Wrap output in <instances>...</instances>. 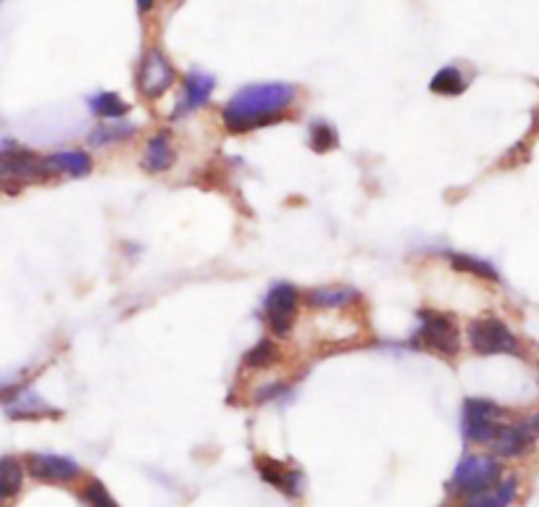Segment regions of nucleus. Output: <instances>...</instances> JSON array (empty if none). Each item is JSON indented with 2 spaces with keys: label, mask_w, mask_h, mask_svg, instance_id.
Masks as SVG:
<instances>
[{
  "label": "nucleus",
  "mask_w": 539,
  "mask_h": 507,
  "mask_svg": "<svg viewBox=\"0 0 539 507\" xmlns=\"http://www.w3.org/2000/svg\"><path fill=\"white\" fill-rule=\"evenodd\" d=\"M43 416H56V410L50 408L43 397L35 395V392H27V389H22V392L11 400V405H8V418H19V421H22V418Z\"/></svg>",
  "instance_id": "18"
},
{
  "label": "nucleus",
  "mask_w": 539,
  "mask_h": 507,
  "mask_svg": "<svg viewBox=\"0 0 539 507\" xmlns=\"http://www.w3.org/2000/svg\"><path fill=\"white\" fill-rule=\"evenodd\" d=\"M87 106H90V111H93L98 119L106 121H119L129 113V106L116 92H98V95L87 100Z\"/></svg>",
  "instance_id": "20"
},
{
  "label": "nucleus",
  "mask_w": 539,
  "mask_h": 507,
  "mask_svg": "<svg viewBox=\"0 0 539 507\" xmlns=\"http://www.w3.org/2000/svg\"><path fill=\"white\" fill-rule=\"evenodd\" d=\"M50 177H69V179H82L93 171V158L85 150H61L45 158Z\"/></svg>",
  "instance_id": "14"
},
{
  "label": "nucleus",
  "mask_w": 539,
  "mask_h": 507,
  "mask_svg": "<svg viewBox=\"0 0 539 507\" xmlns=\"http://www.w3.org/2000/svg\"><path fill=\"white\" fill-rule=\"evenodd\" d=\"M287 395V384H269L256 392V402H266V400H277V397Z\"/></svg>",
  "instance_id": "26"
},
{
  "label": "nucleus",
  "mask_w": 539,
  "mask_h": 507,
  "mask_svg": "<svg viewBox=\"0 0 539 507\" xmlns=\"http://www.w3.org/2000/svg\"><path fill=\"white\" fill-rule=\"evenodd\" d=\"M539 442V410L518 421L503 423L497 437L492 439V455L495 458H521Z\"/></svg>",
  "instance_id": "8"
},
{
  "label": "nucleus",
  "mask_w": 539,
  "mask_h": 507,
  "mask_svg": "<svg viewBox=\"0 0 539 507\" xmlns=\"http://www.w3.org/2000/svg\"><path fill=\"white\" fill-rule=\"evenodd\" d=\"M27 473L40 484H74L82 476V465L66 455L32 452L27 458Z\"/></svg>",
  "instance_id": "9"
},
{
  "label": "nucleus",
  "mask_w": 539,
  "mask_h": 507,
  "mask_svg": "<svg viewBox=\"0 0 539 507\" xmlns=\"http://www.w3.org/2000/svg\"><path fill=\"white\" fill-rule=\"evenodd\" d=\"M79 500H82V505L85 507H119V502L111 497L106 484L98 479L85 481V486L79 489Z\"/></svg>",
  "instance_id": "24"
},
{
  "label": "nucleus",
  "mask_w": 539,
  "mask_h": 507,
  "mask_svg": "<svg viewBox=\"0 0 539 507\" xmlns=\"http://www.w3.org/2000/svg\"><path fill=\"white\" fill-rule=\"evenodd\" d=\"M213 90H216V79L211 74H206V71H190L185 77V87H182V95L177 100V108H174V119L206 106Z\"/></svg>",
  "instance_id": "12"
},
{
  "label": "nucleus",
  "mask_w": 539,
  "mask_h": 507,
  "mask_svg": "<svg viewBox=\"0 0 539 507\" xmlns=\"http://www.w3.org/2000/svg\"><path fill=\"white\" fill-rule=\"evenodd\" d=\"M505 423V410L492 400L484 397H469L463 400L461 413V431L463 439L469 444H487L497 437V431Z\"/></svg>",
  "instance_id": "6"
},
{
  "label": "nucleus",
  "mask_w": 539,
  "mask_h": 507,
  "mask_svg": "<svg viewBox=\"0 0 539 507\" xmlns=\"http://www.w3.org/2000/svg\"><path fill=\"white\" fill-rule=\"evenodd\" d=\"M311 148L316 153H329V150L337 148V129L327 121H316L311 127Z\"/></svg>",
  "instance_id": "25"
},
{
  "label": "nucleus",
  "mask_w": 539,
  "mask_h": 507,
  "mask_svg": "<svg viewBox=\"0 0 539 507\" xmlns=\"http://www.w3.org/2000/svg\"><path fill=\"white\" fill-rule=\"evenodd\" d=\"M361 300V292L348 284H334V287H316L308 289L305 295V305L316 310H337L348 308V305L358 303Z\"/></svg>",
  "instance_id": "15"
},
{
  "label": "nucleus",
  "mask_w": 539,
  "mask_h": 507,
  "mask_svg": "<svg viewBox=\"0 0 539 507\" xmlns=\"http://www.w3.org/2000/svg\"><path fill=\"white\" fill-rule=\"evenodd\" d=\"M500 479H503V465L495 455H466L455 465L447 489L453 494H463V497H474L479 492H487Z\"/></svg>",
  "instance_id": "5"
},
{
  "label": "nucleus",
  "mask_w": 539,
  "mask_h": 507,
  "mask_svg": "<svg viewBox=\"0 0 539 507\" xmlns=\"http://www.w3.org/2000/svg\"><path fill=\"white\" fill-rule=\"evenodd\" d=\"M50 179L53 177H50L43 155L11 145V142L0 148V190L14 192L27 184H43Z\"/></svg>",
  "instance_id": "3"
},
{
  "label": "nucleus",
  "mask_w": 539,
  "mask_h": 507,
  "mask_svg": "<svg viewBox=\"0 0 539 507\" xmlns=\"http://www.w3.org/2000/svg\"><path fill=\"white\" fill-rule=\"evenodd\" d=\"M411 345L426 353L453 358L461 350V329L450 313L434 308H421L416 313V329H413Z\"/></svg>",
  "instance_id": "2"
},
{
  "label": "nucleus",
  "mask_w": 539,
  "mask_h": 507,
  "mask_svg": "<svg viewBox=\"0 0 539 507\" xmlns=\"http://www.w3.org/2000/svg\"><path fill=\"white\" fill-rule=\"evenodd\" d=\"M174 66L161 50H148L140 61V74H137V87L148 100H158L174 85Z\"/></svg>",
  "instance_id": "10"
},
{
  "label": "nucleus",
  "mask_w": 539,
  "mask_h": 507,
  "mask_svg": "<svg viewBox=\"0 0 539 507\" xmlns=\"http://www.w3.org/2000/svg\"><path fill=\"white\" fill-rule=\"evenodd\" d=\"M450 266L461 274H471L479 276L484 282H500V274L492 263L482 261V258H474V255H463V253H450Z\"/></svg>",
  "instance_id": "22"
},
{
  "label": "nucleus",
  "mask_w": 539,
  "mask_h": 507,
  "mask_svg": "<svg viewBox=\"0 0 539 507\" xmlns=\"http://www.w3.org/2000/svg\"><path fill=\"white\" fill-rule=\"evenodd\" d=\"M24 484V465L16 458L6 455L0 458V505H6L8 500H14L16 494L22 492Z\"/></svg>",
  "instance_id": "19"
},
{
  "label": "nucleus",
  "mask_w": 539,
  "mask_h": 507,
  "mask_svg": "<svg viewBox=\"0 0 539 507\" xmlns=\"http://www.w3.org/2000/svg\"><path fill=\"white\" fill-rule=\"evenodd\" d=\"M300 313V292L287 282H279L269 289V295L263 300V318L266 326L277 339L290 337L292 326L298 321Z\"/></svg>",
  "instance_id": "7"
},
{
  "label": "nucleus",
  "mask_w": 539,
  "mask_h": 507,
  "mask_svg": "<svg viewBox=\"0 0 539 507\" xmlns=\"http://www.w3.org/2000/svg\"><path fill=\"white\" fill-rule=\"evenodd\" d=\"M153 3H156V0H137V11H140V14H148L150 8H153Z\"/></svg>",
  "instance_id": "27"
},
{
  "label": "nucleus",
  "mask_w": 539,
  "mask_h": 507,
  "mask_svg": "<svg viewBox=\"0 0 539 507\" xmlns=\"http://www.w3.org/2000/svg\"><path fill=\"white\" fill-rule=\"evenodd\" d=\"M466 77H463L461 69H455V66H445V69H440L437 74L432 77V82H429V90L434 92V95H445V98H455V95H461L463 90H466Z\"/></svg>",
  "instance_id": "21"
},
{
  "label": "nucleus",
  "mask_w": 539,
  "mask_h": 507,
  "mask_svg": "<svg viewBox=\"0 0 539 507\" xmlns=\"http://www.w3.org/2000/svg\"><path fill=\"white\" fill-rule=\"evenodd\" d=\"M137 134L135 124H129V121H100L98 127L90 132L87 142H90V148H108V145H119V142L132 140Z\"/></svg>",
  "instance_id": "17"
},
{
  "label": "nucleus",
  "mask_w": 539,
  "mask_h": 507,
  "mask_svg": "<svg viewBox=\"0 0 539 507\" xmlns=\"http://www.w3.org/2000/svg\"><path fill=\"white\" fill-rule=\"evenodd\" d=\"M518 494V479L516 476H508V479H500L495 486H490L487 492H479L474 497H469V502L463 507H511L513 500Z\"/></svg>",
  "instance_id": "16"
},
{
  "label": "nucleus",
  "mask_w": 539,
  "mask_h": 507,
  "mask_svg": "<svg viewBox=\"0 0 539 507\" xmlns=\"http://www.w3.org/2000/svg\"><path fill=\"white\" fill-rule=\"evenodd\" d=\"M295 98H298V87L287 82L248 85L227 100L221 119L232 134L253 132L282 119V113L292 106Z\"/></svg>",
  "instance_id": "1"
},
{
  "label": "nucleus",
  "mask_w": 539,
  "mask_h": 507,
  "mask_svg": "<svg viewBox=\"0 0 539 507\" xmlns=\"http://www.w3.org/2000/svg\"><path fill=\"white\" fill-rule=\"evenodd\" d=\"M177 161V150H174V142H171L169 132H156L145 142V155H142V169L148 174H164L174 166Z\"/></svg>",
  "instance_id": "13"
},
{
  "label": "nucleus",
  "mask_w": 539,
  "mask_h": 507,
  "mask_svg": "<svg viewBox=\"0 0 539 507\" xmlns=\"http://www.w3.org/2000/svg\"><path fill=\"white\" fill-rule=\"evenodd\" d=\"M466 337H469V345L476 355H513V358H521L524 355V347L518 342V337L511 331V326L500 321L497 316H484L474 318L466 329Z\"/></svg>",
  "instance_id": "4"
},
{
  "label": "nucleus",
  "mask_w": 539,
  "mask_h": 507,
  "mask_svg": "<svg viewBox=\"0 0 539 507\" xmlns=\"http://www.w3.org/2000/svg\"><path fill=\"white\" fill-rule=\"evenodd\" d=\"M279 360V347L274 339H261V342H256V345L250 347L248 355H245V366L248 368H256V371H263V368L274 366Z\"/></svg>",
  "instance_id": "23"
},
{
  "label": "nucleus",
  "mask_w": 539,
  "mask_h": 507,
  "mask_svg": "<svg viewBox=\"0 0 539 507\" xmlns=\"http://www.w3.org/2000/svg\"><path fill=\"white\" fill-rule=\"evenodd\" d=\"M256 471L266 484L274 486L284 497H300L303 494V473L298 468H292V465L282 463V460L269 458V455H258Z\"/></svg>",
  "instance_id": "11"
}]
</instances>
